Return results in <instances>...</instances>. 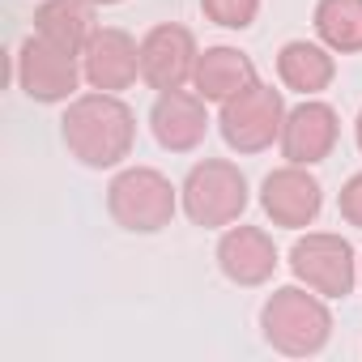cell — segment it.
<instances>
[{
	"label": "cell",
	"mask_w": 362,
	"mask_h": 362,
	"mask_svg": "<svg viewBox=\"0 0 362 362\" xmlns=\"http://www.w3.org/2000/svg\"><path fill=\"white\" fill-rule=\"evenodd\" d=\"M81 73L90 90L124 94L141 81V43L119 26H98L81 52Z\"/></svg>",
	"instance_id": "13"
},
{
	"label": "cell",
	"mask_w": 362,
	"mask_h": 362,
	"mask_svg": "<svg viewBox=\"0 0 362 362\" xmlns=\"http://www.w3.org/2000/svg\"><path fill=\"white\" fill-rule=\"evenodd\" d=\"M290 273L298 286L332 298H349L358 286V252L337 230H307L290 247Z\"/></svg>",
	"instance_id": "6"
},
{
	"label": "cell",
	"mask_w": 362,
	"mask_h": 362,
	"mask_svg": "<svg viewBox=\"0 0 362 362\" xmlns=\"http://www.w3.org/2000/svg\"><path fill=\"white\" fill-rule=\"evenodd\" d=\"M260 5L264 0H201V13H205V22H214L222 30H247V26H256Z\"/></svg>",
	"instance_id": "18"
},
{
	"label": "cell",
	"mask_w": 362,
	"mask_h": 362,
	"mask_svg": "<svg viewBox=\"0 0 362 362\" xmlns=\"http://www.w3.org/2000/svg\"><path fill=\"white\" fill-rule=\"evenodd\" d=\"M90 5H98V9H111V5H124V0H90Z\"/></svg>",
	"instance_id": "21"
},
{
	"label": "cell",
	"mask_w": 362,
	"mask_h": 362,
	"mask_svg": "<svg viewBox=\"0 0 362 362\" xmlns=\"http://www.w3.org/2000/svg\"><path fill=\"white\" fill-rule=\"evenodd\" d=\"M179 205H184V218L192 226L226 230V226L243 222V214L252 205L247 175L230 158H201L184 175V184H179Z\"/></svg>",
	"instance_id": "3"
},
{
	"label": "cell",
	"mask_w": 362,
	"mask_h": 362,
	"mask_svg": "<svg viewBox=\"0 0 362 362\" xmlns=\"http://www.w3.org/2000/svg\"><path fill=\"white\" fill-rule=\"evenodd\" d=\"M337 141H341V115H337V107L324 103V98H303L298 107L286 111L277 149L294 166H320L324 158H332Z\"/></svg>",
	"instance_id": "10"
},
{
	"label": "cell",
	"mask_w": 362,
	"mask_h": 362,
	"mask_svg": "<svg viewBox=\"0 0 362 362\" xmlns=\"http://www.w3.org/2000/svg\"><path fill=\"white\" fill-rule=\"evenodd\" d=\"M179 209V188L153 166H119L107 184V214L128 235H158Z\"/></svg>",
	"instance_id": "4"
},
{
	"label": "cell",
	"mask_w": 362,
	"mask_h": 362,
	"mask_svg": "<svg viewBox=\"0 0 362 362\" xmlns=\"http://www.w3.org/2000/svg\"><path fill=\"white\" fill-rule=\"evenodd\" d=\"M256 60L230 43H218V47H205L201 60H197V73H192V90L205 98V103H226L235 98L239 90L256 86Z\"/></svg>",
	"instance_id": "15"
},
{
	"label": "cell",
	"mask_w": 362,
	"mask_h": 362,
	"mask_svg": "<svg viewBox=\"0 0 362 362\" xmlns=\"http://www.w3.org/2000/svg\"><path fill=\"white\" fill-rule=\"evenodd\" d=\"M354 141H358V153H362V111H358V119H354Z\"/></svg>",
	"instance_id": "20"
},
{
	"label": "cell",
	"mask_w": 362,
	"mask_h": 362,
	"mask_svg": "<svg viewBox=\"0 0 362 362\" xmlns=\"http://www.w3.org/2000/svg\"><path fill=\"white\" fill-rule=\"evenodd\" d=\"M277 81L281 90L320 98L337 81V52H328L320 39H290L277 52Z\"/></svg>",
	"instance_id": "14"
},
{
	"label": "cell",
	"mask_w": 362,
	"mask_h": 362,
	"mask_svg": "<svg viewBox=\"0 0 362 362\" xmlns=\"http://www.w3.org/2000/svg\"><path fill=\"white\" fill-rule=\"evenodd\" d=\"M13 77H18V90L30 98V103H43V107H60V103H73L86 73H81V56L77 52H64L56 43H47L43 35H30L22 39L18 56H13Z\"/></svg>",
	"instance_id": "7"
},
{
	"label": "cell",
	"mask_w": 362,
	"mask_h": 362,
	"mask_svg": "<svg viewBox=\"0 0 362 362\" xmlns=\"http://www.w3.org/2000/svg\"><path fill=\"white\" fill-rule=\"evenodd\" d=\"M197 60H201L197 35L188 26H179V22H158L141 39V81L149 90H158V94L192 86Z\"/></svg>",
	"instance_id": "8"
},
{
	"label": "cell",
	"mask_w": 362,
	"mask_h": 362,
	"mask_svg": "<svg viewBox=\"0 0 362 362\" xmlns=\"http://www.w3.org/2000/svg\"><path fill=\"white\" fill-rule=\"evenodd\" d=\"M315 39L337 56L362 52V0H315Z\"/></svg>",
	"instance_id": "17"
},
{
	"label": "cell",
	"mask_w": 362,
	"mask_h": 362,
	"mask_svg": "<svg viewBox=\"0 0 362 362\" xmlns=\"http://www.w3.org/2000/svg\"><path fill=\"white\" fill-rule=\"evenodd\" d=\"M260 209L273 226L281 230H307L315 226L320 209H324V184L311 175V166H277L264 175L260 184Z\"/></svg>",
	"instance_id": "9"
},
{
	"label": "cell",
	"mask_w": 362,
	"mask_h": 362,
	"mask_svg": "<svg viewBox=\"0 0 362 362\" xmlns=\"http://www.w3.org/2000/svg\"><path fill=\"white\" fill-rule=\"evenodd\" d=\"M337 214H341V222H345V226L362 230V170H358V175H349L345 184H341V197H337Z\"/></svg>",
	"instance_id": "19"
},
{
	"label": "cell",
	"mask_w": 362,
	"mask_h": 362,
	"mask_svg": "<svg viewBox=\"0 0 362 362\" xmlns=\"http://www.w3.org/2000/svg\"><path fill=\"white\" fill-rule=\"evenodd\" d=\"M286 111H290L286 94L264 86V81H256V86L239 90L235 98H226L218 107V132H222L230 153L252 158V153H264V149H273L281 141Z\"/></svg>",
	"instance_id": "5"
},
{
	"label": "cell",
	"mask_w": 362,
	"mask_h": 362,
	"mask_svg": "<svg viewBox=\"0 0 362 362\" xmlns=\"http://www.w3.org/2000/svg\"><path fill=\"white\" fill-rule=\"evenodd\" d=\"M281 256H277V243L264 226H247V222H235L222 230L218 239V269L230 286L239 290H256V286H269L273 273H277Z\"/></svg>",
	"instance_id": "12"
},
{
	"label": "cell",
	"mask_w": 362,
	"mask_h": 362,
	"mask_svg": "<svg viewBox=\"0 0 362 362\" xmlns=\"http://www.w3.org/2000/svg\"><path fill=\"white\" fill-rule=\"evenodd\" d=\"M94 9L90 0H43L35 9V35H43L47 43L64 47V52H86L90 35L98 30L94 26Z\"/></svg>",
	"instance_id": "16"
},
{
	"label": "cell",
	"mask_w": 362,
	"mask_h": 362,
	"mask_svg": "<svg viewBox=\"0 0 362 362\" xmlns=\"http://www.w3.org/2000/svg\"><path fill=\"white\" fill-rule=\"evenodd\" d=\"M60 141L86 170H119L136 149V111L107 90L77 94L64 103Z\"/></svg>",
	"instance_id": "1"
},
{
	"label": "cell",
	"mask_w": 362,
	"mask_h": 362,
	"mask_svg": "<svg viewBox=\"0 0 362 362\" xmlns=\"http://www.w3.org/2000/svg\"><path fill=\"white\" fill-rule=\"evenodd\" d=\"M209 103L197 90H162L149 107V132L166 153H197L209 136Z\"/></svg>",
	"instance_id": "11"
},
{
	"label": "cell",
	"mask_w": 362,
	"mask_h": 362,
	"mask_svg": "<svg viewBox=\"0 0 362 362\" xmlns=\"http://www.w3.org/2000/svg\"><path fill=\"white\" fill-rule=\"evenodd\" d=\"M332 311L328 298L307 290V286H277L260 303V337L269 349L286 358H315L332 341Z\"/></svg>",
	"instance_id": "2"
},
{
	"label": "cell",
	"mask_w": 362,
	"mask_h": 362,
	"mask_svg": "<svg viewBox=\"0 0 362 362\" xmlns=\"http://www.w3.org/2000/svg\"><path fill=\"white\" fill-rule=\"evenodd\" d=\"M358 286H362V256H358Z\"/></svg>",
	"instance_id": "22"
}]
</instances>
